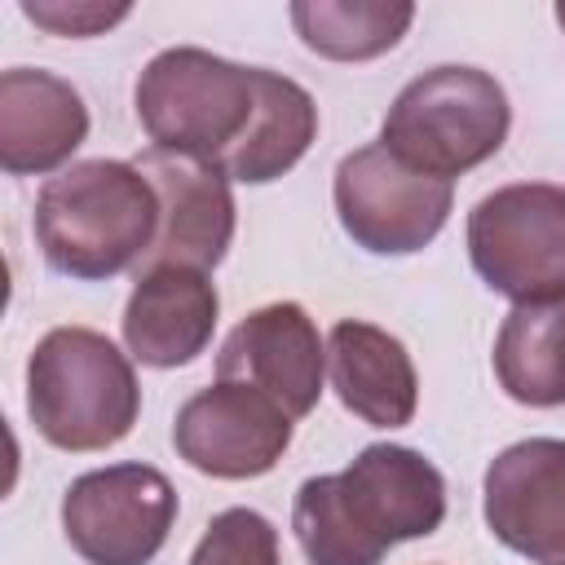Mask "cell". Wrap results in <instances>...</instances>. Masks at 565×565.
Here are the masks:
<instances>
[{
	"instance_id": "cell-17",
	"label": "cell",
	"mask_w": 565,
	"mask_h": 565,
	"mask_svg": "<svg viewBox=\"0 0 565 565\" xmlns=\"http://www.w3.org/2000/svg\"><path fill=\"white\" fill-rule=\"evenodd\" d=\"M494 375L521 406H565V296L512 305L494 335Z\"/></svg>"
},
{
	"instance_id": "cell-16",
	"label": "cell",
	"mask_w": 565,
	"mask_h": 565,
	"mask_svg": "<svg viewBox=\"0 0 565 565\" xmlns=\"http://www.w3.org/2000/svg\"><path fill=\"white\" fill-rule=\"evenodd\" d=\"M318 137V106L305 84L256 66V119L247 137L221 159V172L243 185H265L291 172Z\"/></svg>"
},
{
	"instance_id": "cell-10",
	"label": "cell",
	"mask_w": 565,
	"mask_h": 565,
	"mask_svg": "<svg viewBox=\"0 0 565 565\" xmlns=\"http://www.w3.org/2000/svg\"><path fill=\"white\" fill-rule=\"evenodd\" d=\"M132 163L146 172V181L159 194V230L137 269L181 265V269L212 274L225 260V252L234 243V225H238L230 177L207 159L168 154L154 146L141 150Z\"/></svg>"
},
{
	"instance_id": "cell-8",
	"label": "cell",
	"mask_w": 565,
	"mask_h": 565,
	"mask_svg": "<svg viewBox=\"0 0 565 565\" xmlns=\"http://www.w3.org/2000/svg\"><path fill=\"white\" fill-rule=\"evenodd\" d=\"M177 521V490L150 463H110L62 494V534L88 565H150Z\"/></svg>"
},
{
	"instance_id": "cell-14",
	"label": "cell",
	"mask_w": 565,
	"mask_h": 565,
	"mask_svg": "<svg viewBox=\"0 0 565 565\" xmlns=\"http://www.w3.org/2000/svg\"><path fill=\"white\" fill-rule=\"evenodd\" d=\"M88 137V106L79 88L40 66H9L0 75V168L9 177H44Z\"/></svg>"
},
{
	"instance_id": "cell-12",
	"label": "cell",
	"mask_w": 565,
	"mask_h": 565,
	"mask_svg": "<svg viewBox=\"0 0 565 565\" xmlns=\"http://www.w3.org/2000/svg\"><path fill=\"white\" fill-rule=\"evenodd\" d=\"M216 380L274 397L291 419L309 415L327 380V344L296 300H274L234 322L216 353Z\"/></svg>"
},
{
	"instance_id": "cell-9",
	"label": "cell",
	"mask_w": 565,
	"mask_h": 565,
	"mask_svg": "<svg viewBox=\"0 0 565 565\" xmlns=\"http://www.w3.org/2000/svg\"><path fill=\"white\" fill-rule=\"evenodd\" d=\"M291 428L296 419L274 397L234 380H212L181 402L172 446L203 477L247 481L265 477L282 459V450L291 446Z\"/></svg>"
},
{
	"instance_id": "cell-20",
	"label": "cell",
	"mask_w": 565,
	"mask_h": 565,
	"mask_svg": "<svg viewBox=\"0 0 565 565\" xmlns=\"http://www.w3.org/2000/svg\"><path fill=\"white\" fill-rule=\"evenodd\" d=\"M22 13H26L35 26L53 31V35H75V40H84V35L110 31V26L124 22L132 9H128V4H102V0H22Z\"/></svg>"
},
{
	"instance_id": "cell-3",
	"label": "cell",
	"mask_w": 565,
	"mask_h": 565,
	"mask_svg": "<svg viewBox=\"0 0 565 565\" xmlns=\"http://www.w3.org/2000/svg\"><path fill=\"white\" fill-rule=\"evenodd\" d=\"M26 415L57 450H106L141 415L128 353L93 327H53L26 358Z\"/></svg>"
},
{
	"instance_id": "cell-5",
	"label": "cell",
	"mask_w": 565,
	"mask_h": 565,
	"mask_svg": "<svg viewBox=\"0 0 565 565\" xmlns=\"http://www.w3.org/2000/svg\"><path fill=\"white\" fill-rule=\"evenodd\" d=\"M132 106L154 150L221 168L256 119V66L177 44L141 66Z\"/></svg>"
},
{
	"instance_id": "cell-19",
	"label": "cell",
	"mask_w": 565,
	"mask_h": 565,
	"mask_svg": "<svg viewBox=\"0 0 565 565\" xmlns=\"http://www.w3.org/2000/svg\"><path fill=\"white\" fill-rule=\"evenodd\" d=\"M190 565H282L278 530L256 508H225L207 521Z\"/></svg>"
},
{
	"instance_id": "cell-18",
	"label": "cell",
	"mask_w": 565,
	"mask_h": 565,
	"mask_svg": "<svg viewBox=\"0 0 565 565\" xmlns=\"http://www.w3.org/2000/svg\"><path fill=\"white\" fill-rule=\"evenodd\" d=\"M415 22V4L406 0H296L291 26L318 57L331 62H366L388 53L406 26Z\"/></svg>"
},
{
	"instance_id": "cell-7",
	"label": "cell",
	"mask_w": 565,
	"mask_h": 565,
	"mask_svg": "<svg viewBox=\"0 0 565 565\" xmlns=\"http://www.w3.org/2000/svg\"><path fill=\"white\" fill-rule=\"evenodd\" d=\"M331 203L358 247L375 256H411L441 234L455 207V185L406 168L397 154L371 141L335 163Z\"/></svg>"
},
{
	"instance_id": "cell-21",
	"label": "cell",
	"mask_w": 565,
	"mask_h": 565,
	"mask_svg": "<svg viewBox=\"0 0 565 565\" xmlns=\"http://www.w3.org/2000/svg\"><path fill=\"white\" fill-rule=\"evenodd\" d=\"M556 22H561V31H565V0L556 4Z\"/></svg>"
},
{
	"instance_id": "cell-13",
	"label": "cell",
	"mask_w": 565,
	"mask_h": 565,
	"mask_svg": "<svg viewBox=\"0 0 565 565\" xmlns=\"http://www.w3.org/2000/svg\"><path fill=\"white\" fill-rule=\"evenodd\" d=\"M221 296L203 269L154 265L132 274V296L124 305V344L141 366L172 371L194 362L216 331Z\"/></svg>"
},
{
	"instance_id": "cell-11",
	"label": "cell",
	"mask_w": 565,
	"mask_h": 565,
	"mask_svg": "<svg viewBox=\"0 0 565 565\" xmlns=\"http://www.w3.org/2000/svg\"><path fill=\"white\" fill-rule=\"evenodd\" d=\"M481 516L508 552L565 565V441L525 437L503 446L481 477Z\"/></svg>"
},
{
	"instance_id": "cell-2",
	"label": "cell",
	"mask_w": 565,
	"mask_h": 565,
	"mask_svg": "<svg viewBox=\"0 0 565 565\" xmlns=\"http://www.w3.org/2000/svg\"><path fill=\"white\" fill-rule=\"evenodd\" d=\"M159 230V194L132 159H79L35 194V243L49 269L102 282L137 269Z\"/></svg>"
},
{
	"instance_id": "cell-15",
	"label": "cell",
	"mask_w": 565,
	"mask_h": 565,
	"mask_svg": "<svg viewBox=\"0 0 565 565\" xmlns=\"http://www.w3.org/2000/svg\"><path fill=\"white\" fill-rule=\"evenodd\" d=\"M327 380L344 411L371 428H402L419 406V375L406 344L362 318H340L327 335Z\"/></svg>"
},
{
	"instance_id": "cell-6",
	"label": "cell",
	"mask_w": 565,
	"mask_h": 565,
	"mask_svg": "<svg viewBox=\"0 0 565 565\" xmlns=\"http://www.w3.org/2000/svg\"><path fill=\"white\" fill-rule=\"evenodd\" d=\"M468 256L512 305L565 296V185L512 181L468 212Z\"/></svg>"
},
{
	"instance_id": "cell-4",
	"label": "cell",
	"mask_w": 565,
	"mask_h": 565,
	"mask_svg": "<svg viewBox=\"0 0 565 565\" xmlns=\"http://www.w3.org/2000/svg\"><path fill=\"white\" fill-rule=\"evenodd\" d=\"M508 128L512 106L503 84L481 66L446 62L402 84L380 124V146L415 172L455 181L459 172L494 159Z\"/></svg>"
},
{
	"instance_id": "cell-1",
	"label": "cell",
	"mask_w": 565,
	"mask_h": 565,
	"mask_svg": "<svg viewBox=\"0 0 565 565\" xmlns=\"http://www.w3.org/2000/svg\"><path fill=\"white\" fill-rule=\"evenodd\" d=\"M446 521L441 468L397 441H375L349 468L300 481L291 530L309 565H380L397 543L428 539Z\"/></svg>"
}]
</instances>
